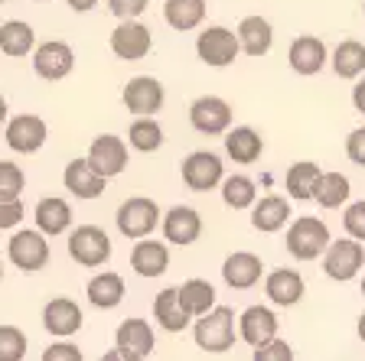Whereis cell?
Wrapping results in <instances>:
<instances>
[{
    "mask_svg": "<svg viewBox=\"0 0 365 361\" xmlns=\"http://www.w3.org/2000/svg\"><path fill=\"white\" fill-rule=\"evenodd\" d=\"M192 339L205 355H222L235 345V313L228 306H212L209 313L196 316Z\"/></svg>",
    "mask_w": 365,
    "mask_h": 361,
    "instance_id": "6da1fadb",
    "label": "cell"
},
{
    "mask_svg": "<svg viewBox=\"0 0 365 361\" xmlns=\"http://www.w3.org/2000/svg\"><path fill=\"white\" fill-rule=\"evenodd\" d=\"M329 241L333 238H329L327 221L313 219V215H300L287 228V251L297 261H317L329 248Z\"/></svg>",
    "mask_w": 365,
    "mask_h": 361,
    "instance_id": "7a4b0ae2",
    "label": "cell"
},
{
    "mask_svg": "<svg viewBox=\"0 0 365 361\" xmlns=\"http://www.w3.org/2000/svg\"><path fill=\"white\" fill-rule=\"evenodd\" d=\"M68 257L82 267H101L111 261V238L98 225H78L68 234Z\"/></svg>",
    "mask_w": 365,
    "mask_h": 361,
    "instance_id": "3957f363",
    "label": "cell"
},
{
    "mask_svg": "<svg viewBox=\"0 0 365 361\" xmlns=\"http://www.w3.org/2000/svg\"><path fill=\"white\" fill-rule=\"evenodd\" d=\"M7 257L14 267H20L23 273H33V271H43L49 263V241L39 228H23L10 238L7 244Z\"/></svg>",
    "mask_w": 365,
    "mask_h": 361,
    "instance_id": "277c9868",
    "label": "cell"
},
{
    "mask_svg": "<svg viewBox=\"0 0 365 361\" xmlns=\"http://www.w3.org/2000/svg\"><path fill=\"white\" fill-rule=\"evenodd\" d=\"M365 263V248L359 238H339V241H329V248L323 251V271H327L329 280H352Z\"/></svg>",
    "mask_w": 365,
    "mask_h": 361,
    "instance_id": "5b68a950",
    "label": "cell"
},
{
    "mask_svg": "<svg viewBox=\"0 0 365 361\" xmlns=\"http://www.w3.org/2000/svg\"><path fill=\"white\" fill-rule=\"evenodd\" d=\"M118 231L124 234V238L137 241V238H147V234L157 228L160 221V209L153 199L147 196H130L128 202H121V209H118Z\"/></svg>",
    "mask_w": 365,
    "mask_h": 361,
    "instance_id": "8992f818",
    "label": "cell"
},
{
    "mask_svg": "<svg viewBox=\"0 0 365 361\" xmlns=\"http://www.w3.org/2000/svg\"><path fill=\"white\" fill-rule=\"evenodd\" d=\"M114 352H108L105 358H150L153 352V329L147 319H124L114 332Z\"/></svg>",
    "mask_w": 365,
    "mask_h": 361,
    "instance_id": "52a82bcc",
    "label": "cell"
},
{
    "mask_svg": "<svg viewBox=\"0 0 365 361\" xmlns=\"http://www.w3.org/2000/svg\"><path fill=\"white\" fill-rule=\"evenodd\" d=\"M196 53L205 66L225 68L235 62V56L242 53V46H238V36L232 30H225V26H209V30L199 33Z\"/></svg>",
    "mask_w": 365,
    "mask_h": 361,
    "instance_id": "ba28073f",
    "label": "cell"
},
{
    "mask_svg": "<svg viewBox=\"0 0 365 361\" xmlns=\"http://www.w3.org/2000/svg\"><path fill=\"white\" fill-rule=\"evenodd\" d=\"M190 124L205 137H219L232 127V105L219 95H202L190 105Z\"/></svg>",
    "mask_w": 365,
    "mask_h": 361,
    "instance_id": "9c48e42d",
    "label": "cell"
},
{
    "mask_svg": "<svg viewBox=\"0 0 365 361\" xmlns=\"http://www.w3.org/2000/svg\"><path fill=\"white\" fill-rule=\"evenodd\" d=\"M33 68H36V75L46 78V82H62L76 68V53L62 39H49V43L33 49Z\"/></svg>",
    "mask_w": 365,
    "mask_h": 361,
    "instance_id": "30bf717a",
    "label": "cell"
},
{
    "mask_svg": "<svg viewBox=\"0 0 365 361\" xmlns=\"http://www.w3.org/2000/svg\"><path fill=\"white\" fill-rule=\"evenodd\" d=\"M150 46H153L150 30H147L144 23H137V16L134 20H121L111 33V53L124 62L144 59V56L150 53Z\"/></svg>",
    "mask_w": 365,
    "mask_h": 361,
    "instance_id": "8fae6325",
    "label": "cell"
},
{
    "mask_svg": "<svg viewBox=\"0 0 365 361\" xmlns=\"http://www.w3.org/2000/svg\"><path fill=\"white\" fill-rule=\"evenodd\" d=\"M222 179H225V176H222L219 153L196 150L182 159V182H186L192 192H209V189H215Z\"/></svg>",
    "mask_w": 365,
    "mask_h": 361,
    "instance_id": "7c38bea8",
    "label": "cell"
},
{
    "mask_svg": "<svg viewBox=\"0 0 365 361\" xmlns=\"http://www.w3.org/2000/svg\"><path fill=\"white\" fill-rule=\"evenodd\" d=\"M85 159H88L105 179H111V176L124 173V166H128V143L114 134H101L91 140L88 157Z\"/></svg>",
    "mask_w": 365,
    "mask_h": 361,
    "instance_id": "4fadbf2b",
    "label": "cell"
},
{
    "mask_svg": "<svg viewBox=\"0 0 365 361\" xmlns=\"http://www.w3.org/2000/svg\"><path fill=\"white\" fill-rule=\"evenodd\" d=\"M49 137V127L39 114H16L7 120V147L16 153H36Z\"/></svg>",
    "mask_w": 365,
    "mask_h": 361,
    "instance_id": "5bb4252c",
    "label": "cell"
},
{
    "mask_svg": "<svg viewBox=\"0 0 365 361\" xmlns=\"http://www.w3.org/2000/svg\"><path fill=\"white\" fill-rule=\"evenodd\" d=\"M82 323H85L82 309H78V303L68 300V296H56V300H49L43 309V325L49 335H56V339L76 335V332L82 329Z\"/></svg>",
    "mask_w": 365,
    "mask_h": 361,
    "instance_id": "9a60e30c",
    "label": "cell"
},
{
    "mask_svg": "<svg viewBox=\"0 0 365 361\" xmlns=\"http://www.w3.org/2000/svg\"><path fill=\"white\" fill-rule=\"evenodd\" d=\"M121 98H124V108H128L130 114H157L160 108H163L167 91H163V85H160L157 78L137 75V78H130V82L124 85Z\"/></svg>",
    "mask_w": 365,
    "mask_h": 361,
    "instance_id": "2e32d148",
    "label": "cell"
},
{
    "mask_svg": "<svg viewBox=\"0 0 365 361\" xmlns=\"http://www.w3.org/2000/svg\"><path fill=\"white\" fill-rule=\"evenodd\" d=\"M261 273H264V263H261L258 254H251V251H235V254H228L225 263H222V280L232 290H251L261 280Z\"/></svg>",
    "mask_w": 365,
    "mask_h": 361,
    "instance_id": "e0dca14e",
    "label": "cell"
},
{
    "mask_svg": "<svg viewBox=\"0 0 365 361\" xmlns=\"http://www.w3.org/2000/svg\"><path fill=\"white\" fill-rule=\"evenodd\" d=\"M202 234V219H199V211L190 209V205H173V209L163 215V238L170 244H192V241Z\"/></svg>",
    "mask_w": 365,
    "mask_h": 361,
    "instance_id": "ac0fdd59",
    "label": "cell"
},
{
    "mask_svg": "<svg viewBox=\"0 0 365 361\" xmlns=\"http://www.w3.org/2000/svg\"><path fill=\"white\" fill-rule=\"evenodd\" d=\"M62 182L76 199H98L105 192V176L88 163V159H72L62 173Z\"/></svg>",
    "mask_w": 365,
    "mask_h": 361,
    "instance_id": "d6986e66",
    "label": "cell"
},
{
    "mask_svg": "<svg viewBox=\"0 0 365 361\" xmlns=\"http://www.w3.org/2000/svg\"><path fill=\"white\" fill-rule=\"evenodd\" d=\"M238 335L248 342L251 348L264 345L277 335V316H274L267 306H248L238 319Z\"/></svg>",
    "mask_w": 365,
    "mask_h": 361,
    "instance_id": "ffe728a7",
    "label": "cell"
},
{
    "mask_svg": "<svg viewBox=\"0 0 365 361\" xmlns=\"http://www.w3.org/2000/svg\"><path fill=\"white\" fill-rule=\"evenodd\" d=\"M130 267L137 277H160L170 267V251L163 241H147L137 238L134 251H130Z\"/></svg>",
    "mask_w": 365,
    "mask_h": 361,
    "instance_id": "44dd1931",
    "label": "cell"
},
{
    "mask_svg": "<svg viewBox=\"0 0 365 361\" xmlns=\"http://www.w3.org/2000/svg\"><path fill=\"white\" fill-rule=\"evenodd\" d=\"M287 62L297 75H317L319 68L327 66V46L317 36H297L294 43H290Z\"/></svg>",
    "mask_w": 365,
    "mask_h": 361,
    "instance_id": "7402d4cb",
    "label": "cell"
},
{
    "mask_svg": "<svg viewBox=\"0 0 365 361\" xmlns=\"http://www.w3.org/2000/svg\"><path fill=\"white\" fill-rule=\"evenodd\" d=\"M33 219H36V228L46 238H56V234L68 231V225H72V205L59 196H46L36 202Z\"/></svg>",
    "mask_w": 365,
    "mask_h": 361,
    "instance_id": "603a6c76",
    "label": "cell"
},
{
    "mask_svg": "<svg viewBox=\"0 0 365 361\" xmlns=\"http://www.w3.org/2000/svg\"><path fill=\"white\" fill-rule=\"evenodd\" d=\"M238 46H242V53H248L251 59H261V56L271 53L274 46V30L271 23L264 20V16H245L242 23H238Z\"/></svg>",
    "mask_w": 365,
    "mask_h": 361,
    "instance_id": "cb8c5ba5",
    "label": "cell"
},
{
    "mask_svg": "<svg viewBox=\"0 0 365 361\" xmlns=\"http://www.w3.org/2000/svg\"><path fill=\"white\" fill-rule=\"evenodd\" d=\"M153 319L163 332H182L190 325V313L182 309L180 303V286H167V290H160L157 300H153Z\"/></svg>",
    "mask_w": 365,
    "mask_h": 361,
    "instance_id": "d4e9b609",
    "label": "cell"
},
{
    "mask_svg": "<svg viewBox=\"0 0 365 361\" xmlns=\"http://www.w3.org/2000/svg\"><path fill=\"white\" fill-rule=\"evenodd\" d=\"M264 293L277 306H297V303L304 300V277L297 271H290V267L271 271L264 280Z\"/></svg>",
    "mask_w": 365,
    "mask_h": 361,
    "instance_id": "484cf974",
    "label": "cell"
},
{
    "mask_svg": "<svg viewBox=\"0 0 365 361\" xmlns=\"http://www.w3.org/2000/svg\"><path fill=\"white\" fill-rule=\"evenodd\" d=\"M85 293H88V303L98 309H114L121 306L124 300V277L114 271H105V273H95V277L88 280V286H85Z\"/></svg>",
    "mask_w": 365,
    "mask_h": 361,
    "instance_id": "4316f807",
    "label": "cell"
},
{
    "mask_svg": "<svg viewBox=\"0 0 365 361\" xmlns=\"http://www.w3.org/2000/svg\"><path fill=\"white\" fill-rule=\"evenodd\" d=\"M294 215L290 211V202L284 196H264L261 202H255V211H251V225L264 234L281 231L287 225V219Z\"/></svg>",
    "mask_w": 365,
    "mask_h": 361,
    "instance_id": "83f0119b",
    "label": "cell"
},
{
    "mask_svg": "<svg viewBox=\"0 0 365 361\" xmlns=\"http://www.w3.org/2000/svg\"><path fill=\"white\" fill-rule=\"evenodd\" d=\"M36 46V33H33L30 23L23 20H7L0 26V53L10 56V59H23V56L33 53Z\"/></svg>",
    "mask_w": 365,
    "mask_h": 361,
    "instance_id": "f1b7e54d",
    "label": "cell"
},
{
    "mask_svg": "<svg viewBox=\"0 0 365 361\" xmlns=\"http://www.w3.org/2000/svg\"><path fill=\"white\" fill-rule=\"evenodd\" d=\"M319 176H323V169H319L317 163H310V159L294 163L287 169V196L297 199V202L313 199L317 196V186H319Z\"/></svg>",
    "mask_w": 365,
    "mask_h": 361,
    "instance_id": "f546056e",
    "label": "cell"
},
{
    "mask_svg": "<svg viewBox=\"0 0 365 361\" xmlns=\"http://www.w3.org/2000/svg\"><path fill=\"white\" fill-rule=\"evenodd\" d=\"M264 150V140H261L258 130L251 127H235V130H225V153L235 163H255Z\"/></svg>",
    "mask_w": 365,
    "mask_h": 361,
    "instance_id": "4dcf8cb0",
    "label": "cell"
},
{
    "mask_svg": "<svg viewBox=\"0 0 365 361\" xmlns=\"http://www.w3.org/2000/svg\"><path fill=\"white\" fill-rule=\"evenodd\" d=\"M163 16L173 30L190 33L205 20V0H163Z\"/></svg>",
    "mask_w": 365,
    "mask_h": 361,
    "instance_id": "1f68e13d",
    "label": "cell"
},
{
    "mask_svg": "<svg viewBox=\"0 0 365 361\" xmlns=\"http://www.w3.org/2000/svg\"><path fill=\"white\" fill-rule=\"evenodd\" d=\"M180 303L192 319L202 316V313H209V309L215 306V286L209 283V280H199V277L186 280V283L180 286Z\"/></svg>",
    "mask_w": 365,
    "mask_h": 361,
    "instance_id": "d6a6232c",
    "label": "cell"
},
{
    "mask_svg": "<svg viewBox=\"0 0 365 361\" xmlns=\"http://www.w3.org/2000/svg\"><path fill=\"white\" fill-rule=\"evenodd\" d=\"M333 72L339 78H359L365 72V46L359 39H342L333 53Z\"/></svg>",
    "mask_w": 365,
    "mask_h": 361,
    "instance_id": "836d02e7",
    "label": "cell"
},
{
    "mask_svg": "<svg viewBox=\"0 0 365 361\" xmlns=\"http://www.w3.org/2000/svg\"><path fill=\"white\" fill-rule=\"evenodd\" d=\"M128 140H130V147H134V150L153 153V150H160V147H163V127H160L150 114H140V117L130 124Z\"/></svg>",
    "mask_w": 365,
    "mask_h": 361,
    "instance_id": "e575fe53",
    "label": "cell"
},
{
    "mask_svg": "<svg viewBox=\"0 0 365 361\" xmlns=\"http://www.w3.org/2000/svg\"><path fill=\"white\" fill-rule=\"evenodd\" d=\"M222 202L235 211L251 209L258 202V189H255V182L248 176H228V179H222Z\"/></svg>",
    "mask_w": 365,
    "mask_h": 361,
    "instance_id": "d590c367",
    "label": "cell"
},
{
    "mask_svg": "<svg viewBox=\"0 0 365 361\" xmlns=\"http://www.w3.org/2000/svg\"><path fill=\"white\" fill-rule=\"evenodd\" d=\"M349 179L342 173H323L319 176V186H317V202L323 205V209H339L346 199H349Z\"/></svg>",
    "mask_w": 365,
    "mask_h": 361,
    "instance_id": "8d00e7d4",
    "label": "cell"
},
{
    "mask_svg": "<svg viewBox=\"0 0 365 361\" xmlns=\"http://www.w3.org/2000/svg\"><path fill=\"white\" fill-rule=\"evenodd\" d=\"M26 358V335L16 325H0V361Z\"/></svg>",
    "mask_w": 365,
    "mask_h": 361,
    "instance_id": "74e56055",
    "label": "cell"
},
{
    "mask_svg": "<svg viewBox=\"0 0 365 361\" xmlns=\"http://www.w3.org/2000/svg\"><path fill=\"white\" fill-rule=\"evenodd\" d=\"M23 186H26V176L20 166L0 159V199H20Z\"/></svg>",
    "mask_w": 365,
    "mask_h": 361,
    "instance_id": "f35d334b",
    "label": "cell"
},
{
    "mask_svg": "<svg viewBox=\"0 0 365 361\" xmlns=\"http://www.w3.org/2000/svg\"><path fill=\"white\" fill-rule=\"evenodd\" d=\"M290 358H294V348H290L284 339H277V335H274L271 342L255 348V361H290Z\"/></svg>",
    "mask_w": 365,
    "mask_h": 361,
    "instance_id": "ab89813d",
    "label": "cell"
},
{
    "mask_svg": "<svg viewBox=\"0 0 365 361\" xmlns=\"http://www.w3.org/2000/svg\"><path fill=\"white\" fill-rule=\"evenodd\" d=\"M342 225H346V234H349V238L365 241V199H362V202H352L349 209H346Z\"/></svg>",
    "mask_w": 365,
    "mask_h": 361,
    "instance_id": "60d3db41",
    "label": "cell"
},
{
    "mask_svg": "<svg viewBox=\"0 0 365 361\" xmlns=\"http://www.w3.org/2000/svg\"><path fill=\"white\" fill-rule=\"evenodd\" d=\"M108 10H111L118 20H134L147 10V0H108Z\"/></svg>",
    "mask_w": 365,
    "mask_h": 361,
    "instance_id": "b9f144b4",
    "label": "cell"
},
{
    "mask_svg": "<svg viewBox=\"0 0 365 361\" xmlns=\"http://www.w3.org/2000/svg\"><path fill=\"white\" fill-rule=\"evenodd\" d=\"M23 202L20 199H0V228H14L23 221Z\"/></svg>",
    "mask_w": 365,
    "mask_h": 361,
    "instance_id": "7bdbcfd3",
    "label": "cell"
},
{
    "mask_svg": "<svg viewBox=\"0 0 365 361\" xmlns=\"http://www.w3.org/2000/svg\"><path fill=\"white\" fill-rule=\"evenodd\" d=\"M346 153H349V159L356 166H365V127L352 130V134L346 137Z\"/></svg>",
    "mask_w": 365,
    "mask_h": 361,
    "instance_id": "ee69618b",
    "label": "cell"
},
{
    "mask_svg": "<svg viewBox=\"0 0 365 361\" xmlns=\"http://www.w3.org/2000/svg\"><path fill=\"white\" fill-rule=\"evenodd\" d=\"M43 361H82V352H78V345L59 342V345H49V348H46Z\"/></svg>",
    "mask_w": 365,
    "mask_h": 361,
    "instance_id": "f6af8a7d",
    "label": "cell"
},
{
    "mask_svg": "<svg viewBox=\"0 0 365 361\" xmlns=\"http://www.w3.org/2000/svg\"><path fill=\"white\" fill-rule=\"evenodd\" d=\"M352 105H356L359 114H365V78L356 85V88H352Z\"/></svg>",
    "mask_w": 365,
    "mask_h": 361,
    "instance_id": "bcb514c9",
    "label": "cell"
},
{
    "mask_svg": "<svg viewBox=\"0 0 365 361\" xmlns=\"http://www.w3.org/2000/svg\"><path fill=\"white\" fill-rule=\"evenodd\" d=\"M95 4H98V0H68V7L76 10V14H88Z\"/></svg>",
    "mask_w": 365,
    "mask_h": 361,
    "instance_id": "7dc6e473",
    "label": "cell"
},
{
    "mask_svg": "<svg viewBox=\"0 0 365 361\" xmlns=\"http://www.w3.org/2000/svg\"><path fill=\"white\" fill-rule=\"evenodd\" d=\"M4 120H7V98L0 95V124H4Z\"/></svg>",
    "mask_w": 365,
    "mask_h": 361,
    "instance_id": "c3c4849f",
    "label": "cell"
},
{
    "mask_svg": "<svg viewBox=\"0 0 365 361\" xmlns=\"http://www.w3.org/2000/svg\"><path fill=\"white\" fill-rule=\"evenodd\" d=\"M359 339L365 342V313H362V316H359Z\"/></svg>",
    "mask_w": 365,
    "mask_h": 361,
    "instance_id": "681fc988",
    "label": "cell"
},
{
    "mask_svg": "<svg viewBox=\"0 0 365 361\" xmlns=\"http://www.w3.org/2000/svg\"><path fill=\"white\" fill-rule=\"evenodd\" d=\"M362 296H365V280H362Z\"/></svg>",
    "mask_w": 365,
    "mask_h": 361,
    "instance_id": "f907efd6",
    "label": "cell"
},
{
    "mask_svg": "<svg viewBox=\"0 0 365 361\" xmlns=\"http://www.w3.org/2000/svg\"><path fill=\"white\" fill-rule=\"evenodd\" d=\"M0 280H4V267H0Z\"/></svg>",
    "mask_w": 365,
    "mask_h": 361,
    "instance_id": "816d5d0a",
    "label": "cell"
},
{
    "mask_svg": "<svg viewBox=\"0 0 365 361\" xmlns=\"http://www.w3.org/2000/svg\"><path fill=\"white\" fill-rule=\"evenodd\" d=\"M362 10H365V0H362Z\"/></svg>",
    "mask_w": 365,
    "mask_h": 361,
    "instance_id": "f5cc1de1",
    "label": "cell"
},
{
    "mask_svg": "<svg viewBox=\"0 0 365 361\" xmlns=\"http://www.w3.org/2000/svg\"><path fill=\"white\" fill-rule=\"evenodd\" d=\"M0 4H4V0H0Z\"/></svg>",
    "mask_w": 365,
    "mask_h": 361,
    "instance_id": "db71d44e",
    "label": "cell"
}]
</instances>
